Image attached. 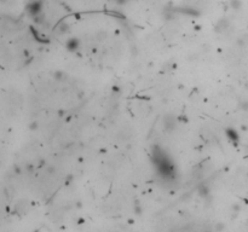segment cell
<instances>
[{"label": "cell", "mask_w": 248, "mask_h": 232, "mask_svg": "<svg viewBox=\"0 0 248 232\" xmlns=\"http://www.w3.org/2000/svg\"><path fill=\"white\" fill-rule=\"evenodd\" d=\"M162 125L166 133H172L177 128V118L173 115H166L162 120Z\"/></svg>", "instance_id": "6da1fadb"}, {"label": "cell", "mask_w": 248, "mask_h": 232, "mask_svg": "<svg viewBox=\"0 0 248 232\" xmlns=\"http://www.w3.org/2000/svg\"><path fill=\"white\" fill-rule=\"evenodd\" d=\"M41 10H43V3L40 1V0H34V1H31L27 5V12L32 17L40 15Z\"/></svg>", "instance_id": "7a4b0ae2"}, {"label": "cell", "mask_w": 248, "mask_h": 232, "mask_svg": "<svg viewBox=\"0 0 248 232\" xmlns=\"http://www.w3.org/2000/svg\"><path fill=\"white\" fill-rule=\"evenodd\" d=\"M225 136H226V138L230 140V142H232L234 144H236L237 142L240 140V136H239V132L235 129V128H232V127H226L225 128Z\"/></svg>", "instance_id": "3957f363"}, {"label": "cell", "mask_w": 248, "mask_h": 232, "mask_svg": "<svg viewBox=\"0 0 248 232\" xmlns=\"http://www.w3.org/2000/svg\"><path fill=\"white\" fill-rule=\"evenodd\" d=\"M65 47L69 52H75L79 50V47H80V41H79V39H76V38H70V39H68Z\"/></svg>", "instance_id": "277c9868"}, {"label": "cell", "mask_w": 248, "mask_h": 232, "mask_svg": "<svg viewBox=\"0 0 248 232\" xmlns=\"http://www.w3.org/2000/svg\"><path fill=\"white\" fill-rule=\"evenodd\" d=\"M229 26H230L229 21H227V19H225V18H222V19H219V22H218L217 26H215V32H217V33L225 32V30L229 28Z\"/></svg>", "instance_id": "5b68a950"}, {"label": "cell", "mask_w": 248, "mask_h": 232, "mask_svg": "<svg viewBox=\"0 0 248 232\" xmlns=\"http://www.w3.org/2000/svg\"><path fill=\"white\" fill-rule=\"evenodd\" d=\"M198 195H200L202 198L207 199L208 197L211 196V190H210V186H207L206 184H202L198 186Z\"/></svg>", "instance_id": "8992f818"}, {"label": "cell", "mask_w": 248, "mask_h": 232, "mask_svg": "<svg viewBox=\"0 0 248 232\" xmlns=\"http://www.w3.org/2000/svg\"><path fill=\"white\" fill-rule=\"evenodd\" d=\"M69 32V24L68 23H61L58 27H57V34H59V35H64V34H67Z\"/></svg>", "instance_id": "52a82bcc"}, {"label": "cell", "mask_w": 248, "mask_h": 232, "mask_svg": "<svg viewBox=\"0 0 248 232\" xmlns=\"http://www.w3.org/2000/svg\"><path fill=\"white\" fill-rule=\"evenodd\" d=\"M180 12H183L185 15H190V16H198L200 15V12H197L196 9H194V7H183V9H180Z\"/></svg>", "instance_id": "ba28073f"}, {"label": "cell", "mask_w": 248, "mask_h": 232, "mask_svg": "<svg viewBox=\"0 0 248 232\" xmlns=\"http://www.w3.org/2000/svg\"><path fill=\"white\" fill-rule=\"evenodd\" d=\"M232 10H235V11H239V10L241 9L242 6V3H241V0H231V3H230Z\"/></svg>", "instance_id": "9c48e42d"}, {"label": "cell", "mask_w": 248, "mask_h": 232, "mask_svg": "<svg viewBox=\"0 0 248 232\" xmlns=\"http://www.w3.org/2000/svg\"><path fill=\"white\" fill-rule=\"evenodd\" d=\"M64 73L62 72V70H56V72L53 73V75H52V77L55 79V80H58V81H61V80H63L64 79Z\"/></svg>", "instance_id": "30bf717a"}, {"label": "cell", "mask_w": 248, "mask_h": 232, "mask_svg": "<svg viewBox=\"0 0 248 232\" xmlns=\"http://www.w3.org/2000/svg\"><path fill=\"white\" fill-rule=\"evenodd\" d=\"M239 108L242 110V111H248V100H247V99H242V100H240V103H239Z\"/></svg>", "instance_id": "8fae6325"}, {"label": "cell", "mask_w": 248, "mask_h": 232, "mask_svg": "<svg viewBox=\"0 0 248 232\" xmlns=\"http://www.w3.org/2000/svg\"><path fill=\"white\" fill-rule=\"evenodd\" d=\"M33 18H34V22H35L36 24H39V26L44 24V22H45V17H44V15H43V13L38 15V16H35V17H33Z\"/></svg>", "instance_id": "7c38bea8"}, {"label": "cell", "mask_w": 248, "mask_h": 232, "mask_svg": "<svg viewBox=\"0 0 248 232\" xmlns=\"http://www.w3.org/2000/svg\"><path fill=\"white\" fill-rule=\"evenodd\" d=\"M28 128H29V131H36L39 128V122L38 121H33V122L28 125Z\"/></svg>", "instance_id": "4fadbf2b"}, {"label": "cell", "mask_w": 248, "mask_h": 232, "mask_svg": "<svg viewBox=\"0 0 248 232\" xmlns=\"http://www.w3.org/2000/svg\"><path fill=\"white\" fill-rule=\"evenodd\" d=\"M134 213H136L137 215H141V214L143 213V208L139 206V203H136V204H134Z\"/></svg>", "instance_id": "5bb4252c"}, {"label": "cell", "mask_w": 248, "mask_h": 232, "mask_svg": "<svg viewBox=\"0 0 248 232\" xmlns=\"http://www.w3.org/2000/svg\"><path fill=\"white\" fill-rule=\"evenodd\" d=\"M231 209L235 211V213H239V211L241 210V207H240V204H237V203H235V204H232V207H231Z\"/></svg>", "instance_id": "9a60e30c"}, {"label": "cell", "mask_w": 248, "mask_h": 232, "mask_svg": "<svg viewBox=\"0 0 248 232\" xmlns=\"http://www.w3.org/2000/svg\"><path fill=\"white\" fill-rule=\"evenodd\" d=\"M114 1H115V4H117V5L124 6V5H126V4L128 3V0H114Z\"/></svg>", "instance_id": "2e32d148"}, {"label": "cell", "mask_w": 248, "mask_h": 232, "mask_svg": "<svg viewBox=\"0 0 248 232\" xmlns=\"http://www.w3.org/2000/svg\"><path fill=\"white\" fill-rule=\"evenodd\" d=\"M14 169H15V174H17V175L22 173V169H21V167H18L17 165H16V166H14Z\"/></svg>", "instance_id": "e0dca14e"}, {"label": "cell", "mask_w": 248, "mask_h": 232, "mask_svg": "<svg viewBox=\"0 0 248 232\" xmlns=\"http://www.w3.org/2000/svg\"><path fill=\"white\" fill-rule=\"evenodd\" d=\"M215 230H217V231H222V230H224V225H222V224H217V225H215Z\"/></svg>", "instance_id": "ac0fdd59"}, {"label": "cell", "mask_w": 248, "mask_h": 232, "mask_svg": "<svg viewBox=\"0 0 248 232\" xmlns=\"http://www.w3.org/2000/svg\"><path fill=\"white\" fill-rule=\"evenodd\" d=\"M244 87H246V89H247V91H248V81H247V82H246V84H244Z\"/></svg>", "instance_id": "d6986e66"}, {"label": "cell", "mask_w": 248, "mask_h": 232, "mask_svg": "<svg viewBox=\"0 0 248 232\" xmlns=\"http://www.w3.org/2000/svg\"><path fill=\"white\" fill-rule=\"evenodd\" d=\"M246 153H247V154H248V144H247V145H246Z\"/></svg>", "instance_id": "ffe728a7"}]
</instances>
